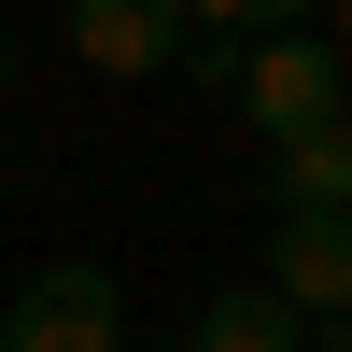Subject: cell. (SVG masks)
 Returning <instances> with one entry per match:
<instances>
[{"label":"cell","instance_id":"1","mask_svg":"<svg viewBox=\"0 0 352 352\" xmlns=\"http://www.w3.org/2000/svg\"><path fill=\"white\" fill-rule=\"evenodd\" d=\"M226 99H240L254 141H296V127H338L352 113V71H338V43H310V28H254V43L226 56Z\"/></svg>","mask_w":352,"mask_h":352},{"label":"cell","instance_id":"2","mask_svg":"<svg viewBox=\"0 0 352 352\" xmlns=\"http://www.w3.org/2000/svg\"><path fill=\"white\" fill-rule=\"evenodd\" d=\"M0 352H127V282L99 254H43L0 296Z\"/></svg>","mask_w":352,"mask_h":352},{"label":"cell","instance_id":"3","mask_svg":"<svg viewBox=\"0 0 352 352\" xmlns=\"http://www.w3.org/2000/svg\"><path fill=\"white\" fill-rule=\"evenodd\" d=\"M268 282L296 324H352V212H268Z\"/></svg>","mask_w":352,"mask_h":352},{"label":"cell","instance_id":"4","mask_svg":"<svg viewBox=\"0 0 352 352\" xmlns=\"http://www.w3.org/2000/svg\"><path fill=\"white\" fill-rule=\"evenodd\" d=\"M71 56L113 71V85H141V71L184 56V14H169V0H71Z\"/></svg>","mask_w":352,"mask_h":352},{"label":"cell","instance_id":"5","mask_svg":"<svg viewBox=\"0 0 352 352\" xmlns=\"http://www.w3.org/2000/svg\"><path fill=\"white\" fill-rule=\"evenodd\" d=\"M268 212H352V113L268 141Z\"/></svg>","mask_w":352,"mask_h":352},{"label":"cell","instance_id":"6","mask_svg":"<svg viewBox=\"0 0 352 352\" xmlns=\"http://www.w3.org/2000/svg\"><path fill=\"white\" fill-rule=\"evenodd\" d=\"M184 352H310V324H296V310L268 296V282H226V296H197Z\"/></svg>","mask_w":352,"mask_h":352},{"label":"cell","instance_id":"7","mask_svg":"<svg viewBox=\"0 0 352 352\" xmlns=\"http://www.w3.org/2000/svg\"><path fill=\"white\" fill-rule=\"evenodd\" d=\"M184 28H226V43H254V28H296L310 0H169Z\"/></svg>","mask_w":352,"mask_h":352},{"label":"cell","instance_id":"8","mask_svg":"<svg viewBox=\"0 0 352 352\" xmlns=\"http://www.w3.org/2000/svg\"><path fill=\"white\" fill-rule=\"evenodd\" d=\"M0 99H14V28H0Z\"/></svg>","mask_w":352,"mask_h":352},{"label":"cell","instance_id":"9","mask_svg":"<svg viewBox=\"0 0 352 352\" xmlns=\"http://www.w3.org/2000/svg\"><path fill=\"white\" fill-rule=\"evenodd\" d=\"M338 71H352V0H338Z\"/></svg>","mask_w":352,"mask_h":352}]
</instances>
